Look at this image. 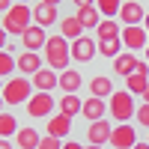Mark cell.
Returning <instances> with one entry per match:
<instances>
[{"label":"cell","instance_id":"cell-43","mask_svg":"<svg viewBox=\"0 0 149 149\" xmlns=\"http://www.w3.org/2000/svg\"><path fill=\"white\" fill-rule=\"evenodd\" d=\"M0 93H3V78H0Z\"/></svg>","mask_w":149,"mask_h":149},{"label":"cell","instance_id":"cell-22","mask_svg":"<svg viewBox=\"0 0 149 149\" xmlns=\"http://www.w3.org/2000/svg\"><path fill=\"white\" fill-rule=\"evenodd\" d=\"M81 107H84V102L74 93H66L63 98H60V113H66V116H78Z\"/></svg>","mask_w":149,"mask_h":149},{"label":"cell","instance_id":"cell-32","mask_svg":"<svg viewBox=\"0 0 149 149\" xmlns=\"http://www.w3.org/2000/svg\"><path fill=\"white\" fill-rule=\"evenodd\" d=\"M72 3L81 9V6H95V0H72Z\"/></svg>","mask_w":149,"mask_h":149},{"label":"cell","instance_id":"cell-29","mask_svg":"<svg viewBox=\"0 0 149 149\" xmlns=\"http://www.w3.org/2000/svg\"><path fill=\"white\" fill-rule=\"evenodd\" d=\"M15 66H18V63L12 60V51H9V54H6V51H0V78H9Z\"/></svg>","mask_w":149,"mask_h":149},{"label":"cell","instance_id":"cell-14","mask_svg":"<svg viewBox=\"0 0 149 149\" xmlns=\"http://www.w3.org/2000/svg\"><path fill=\"white\" fill-rule=\"evenodd\" d=\"M81 116H86L90 122H95V119H104V98H95V95H90L84 102V107H81Z\"/></svg>","mask_w":149,"mask_h":149},{"label":"cell","instance_id":"cell-6","mask_svg":"<svg viewBox=\"0 0 149 149\" xmlns=\"http://www.w3.org/2000/svg\"><path fill=\"white\" fill-rule=\"evenodd\" d=\"M134 143H137V131H134V125H113V131H110V146L113 149H131Z\"/></svg>","mask_w":149,"mask_h":149},{"label":"cell","instance_id":"cell-36","mask_svg":"<svg viewBox=\"0 0 149 149\" xmlns=\"http://www.w3.org/2000/svg\"><path fill=\"white\" fill-rule=\"evenodd\" d=\"M0 149H12L9 146V137H0Z\"/></svg>","mask_w":149,"mask_h":149},{"label":"cell","instance_id":"cell-27","mask_svg":"<svg viewBox=\"0 0 149 149\" xmlns=\"http://www.w3.org/2000/svg\"><path fill=\"white\" fill-rule=\"evenodd\" d=\"M119 6H122V0H95V9L102 12L104 18H113V15H119Z\"/></svg>","mask_w":149,"mask_h":149},{"label":"cell","instance_id":"cell-42","mask_svg":"<svg viewBox=\"0 0 149 149\" xmlns=\"http://www.w3.org/2000/svg\"><path fill=\"white\" fill-rule=\"evenodd\" d=\"M84 149H102V146H84Z\"/></svg>","mask_w":149,"mask_h":149},{"label":"cell","instance_id":"cell-41","mask_svg":"<svg viewBox=\"0 0 149 149\" xmlns=\"http://www.w3.org/2000/svg\"><path fill=\"white\" fill-rule=\"evenodd\" d=\"M3 104H6V102H3V95H0V113H3Z\"/></svg>","mask_w":149,"mask_h":149},{"label":"cell","instance_id":"cell-45","mask_svg":"<svg viewBox=\"0 0 149 149\" xmlns=\"http://www.w3.org/2000/svg\"><path fill=\"white\" fill-rule=\"evenodd\" d=\"M146 60H149V45H146Z\"/></svg>","mask_w":149,"mask_h":149},{"label":"cell","instance_id":"cell-24","mask_svg":"<svg viewBox=\"0 0 149 149\" xmlns=\"http://www.w3.org/2000/svg\"><path fill=\"white\" fill-rule=\"evenodd\" d=\"M134 66H137V57H134V54H119L113 60V72L116 74H125V78L134 72Z\"/></svg>","mask_w":149,"mask_h":149},{"label":"cell","instance_id":"cell-10","mask_svg":"<svg viewBox=\"0 0 149 149\" xmlns=\"http://www.w3.org/2000/svg\"><path fill=\"white\" fill-rule=\"evenodd\" d=\"M21 42H24V51H39V48H45V42H48V33H45V27H39V24H30V27L21 33Z\"/></svg>","mask_w":149,"mask_h":149},{"label":"cell","instance_id":"cell-38","mask_svg":"<svg viewBox=\"0 0 149 149\" xmlns=\"http://www.w3.org/2000/svg\"><path fill=\"white\" fill-rule=\"evenodd\" d=\"M143 30L149 33V12H146V18H143Z\"/></svg>","mask_w":149,"mask_h":149},{"label":"cell","instance_id":"cell-16","mask_svg":"<svg viewBox=\"0 0 149 149\" xmlns=\"http://www.w3.org/2000/svg\"><path fill=\"white\" fill-rule=\"evenodd\" d=\"M15 140H18V149H39V140H42V134L36 131L33 125H27V128H18Z\"/></svg>","mask_w":149,"mask_h":149},{"label":"cell","instance_id":"cell-1","mask_svg":"<svg viewBox=\"0 0 149 149\" xmlns=\"http://www.w3.org/2000/svg\"><path fill=\"white\" fill-rule=\"evenodd\" d=\"M45 60H48V66H51L54 72H66L69 63H72V45L66 36H48V42H45Z\"/></svg>","mask_w":149,"mask_h":149},{"label":"cell","instance_id":"cell-34","mask_svg":"<svg viewBox=\"0 0 149 149\" xmlns=\"http://www.w3.org/2000/svg\"><path fill=\"white\" fill-rule=\"evenodd\" d=\"M63 149H84V146H81V143H74V140H66Z\"/></svg>","mask_w":149,"mask_h":149},{"label":"cell","instance_id":"cell-25","mask_svg":"<svg viewBox=\"0 0 149 149\" xmlns=\"http://www.w3.org/2000/svg\"><path fill=\"white\" fill-rule=\"evenodd\" d=\"M119 48H122V39L116 36V39H98V54H104V57H119Z\"/></svg>","mask_w":149,"mask_h":149},{"label":"cell","instance_id":"cell-3","mask_svg":"<svg viewBox=\"0 0 149 149\" xmlns=\"http://www.w3.org/2000/svg\"><path fill=\"white\" fill-rule=\"evenodd\" d=\"M110 104V116H113L116 122H128L134 113H137V107H134V95L128 90H113V95L107 98Z\"/></svg>","mask_w":149,"mask_h":149},{"label":"cell","instance_id":"cell-8","mask_svg":"<svg viewBox=\"0 0 149 149\" xmlns=\"http://www.w3.org/2000/svg\"><path fill=\"white\" fill-rule=\"evenodd\" d=\"M110 131H113V125L107 119H95L86 128V140H90V146H104V143H110Z\"/></svg>","mask_w":149,"mask_h":149},{"label":"cell","instance_id":"cell-12","mask_svg":"<svg viewBox=\"0 0 149 149\" xmlns=\"http://www.w3.org/2000/svg\"><path fill=\"white\" fill-rule=\"evenodd\" d=\"M69 131H72V116H66V113H51L48 116V134L51 137H69Z\"/></svg>","mask_w":149,"mask_h":149},{"label":"cell","instance_id":"cell-39","mask_svg":"<svg viewBox=\"0 0 149 149\" xmlns=\"http://www.w3.org/2000/svg\"><path fill=\"white\" fill-rule=\"evenodd\" d=\"M131 149H149V143H134Z\"/></svg>","mask_w":149,"mask_h":149},{"label":"cell","instance_id":"cell-15","mask_svg":"<svg viewBox=\"0 0 149 149\" xmlns=\"http://www.w3.org/2000/svg\"><path fill=\"white\" fill-rule=\"evenodd\" d=\"M33 21L39 24V27H51V24H57V6H48V3L33 6Z\"/></svg>","mask_w":149,"mask_h":149},{"label":"cell","instance_id":"cell-7","mask_svg":"<svg viewBox=\"0 0 149 149\" xmlns=\"http://www.w3.org/2000/svg\"><path fill=\"white\" fill-rule=\"evenodd\" d=\"M119 39H122V45H125L128 51H140V48H146L149 33L143 30V24H134V27H125L119 33Z\"/></svg>","mask_w":149,"mask_h":149},{"label":"cell","instance_id":"cell-11","mask_svg":"<svg viewBox=\"0 0 149 149\" xmlns=\"http://www.w3.org/2000/svg\"><path fill=\"white\" fill-rule=\"evenodd\" d=\"M98 45L90 39V36H81V39L72 42V60H78V63H90V60L95 57Z\"/></svg>","mask_w":149,"mask_h":149},{"label":"cell","instance_id":"cell-37","mask_svg":"<svg viewBox=\"0 0 149 149\" xmlns=\"http://www.w3.org/2000/svg\"><path fill=\"white\" fill-rule=\"evenodd\" d=\"M42 3H48V6H60L63 0H42Z\"/></svg>","mask_w":149,"mask_h":149},{"label":"cell","instance_id":"cell-44","mask_svg":"<svg viewBox=\"0 0 149 149\" xmlns=\"http://www.w3.org/2000/svg\"><path fill=\"white\" fill-rule=\"evenodd\" d=\"M15 3H30V0H15Z\"/></svg>","mask_w":149,"mask_h":149},{"label":"cell","instance_id":"cell-30","mask_svg":"<svg viewBox=\"0 0 149 149\" xmlns=\"http://www.w3.org/2000/svg\"><path fill=\"white\" fill-rule=\"evenodd\" d=\"M39 149H63V140L48 134V137H42V140H39Z\"/></svg>","mask_w":149,"mask_h":149},{"label":"cell","instance_id":"cell-5","mask_svg":"<svg viewBox=\"0 0 149 149\" xmlns=\"http://www.w3.org/2000/svg\"><path fill=\"white\" fill-rule=\"evenodd\" d=\"M27 113L30 119H45L54 113V98L51 93H33V98L27 102Z\"/></svg>","mask_w":149,"mask_h":149},{"label":"cell","instance_id":"cell-18","mask_svg":"<svg viewBox=\"0 0 149 149\" xmlns=\"http://www.w3.org/2000/svg\"><path fill=\"white\" fill-rule=\"evenodd\" d=\"M60 36H66V39H72V42L84 36V27H81L78 15H69V18H63V21H60Z\"/></svg>","mask_w":149,"mask_h":149},{"label":"cell","instance_id":"cell-19","mask_svg":"<svg viewBox=\"0 0 149 149\" xmlns=\"http://www.w3.org/2000/svg\"><path fill=\"white\" fill-rule=\"evenodd\" d=\"M90 93L95 98H110V95H113V81L104 78V74H98V78L90 81Z\"/></svg>","mask_w":149,"mask_h":149},{"label":"cell","instance_id":"cell-4","mask_svg":"<svg viewBox=\"0 0 149 149\" xmlns=\"http://www.w3.org/2000/svg\"><path fill=\"white\" fill-rule=\"evenodd\" d=\"M30 93H33V84L27 78H9L3 84V93H0V95H3V102L12 107V104H27Z\"/></svg>","mask_w":149,"mask_h":149},{"label":"cell","instance_id":"cell-9","mask_svg":"<svg viewBox=\"0 0 149 149\" xmlns=\"http://www.w3.org/2000/svg\"><path fill=\"white\" fill-rule=\"evenodd\" d=\"M146 18V9L137 3V0H125V3L119 6V21L125 24V27H134V24H143Z\"/></svg>","mask_w":149,"mask_h":149},{"label":"cell","instance_id":"cell-28","mask_svg":"<svg viewBox=\"0 0 149 149\" xmlns=\"http://www.w3.org/2000/svg\"><path fill=\"white\" fill-rule=\"evenodd\" d=\"M9 134H18V119L12 113H0V137H9Z\"/></svg>","mask_w":149,"mask_h":149},{"label":"cell","instance_id":"cell-20","mask_svg":"<svg viewBox=\"0 0 149 149\" xmlns=\"http://www.w3.org/2000/svg\"><path fill=\"white\" fill-rule=\"evenodd\" d=\"M18 69L24 72V74H36L42 69V57L36 54V51H27V54H21L18 57Z\"/></svg>","mask_w":149,"mask_h":149},{"label":"cell","instance_id":"cell-2","mask_svg":"<svg viewBox=\"0 0 149 149\" xmlns=\"http://www.w3.org/2000/svg\"><path fill=\"white\" fill-rule=\"evenodd\" d=\"M30 21H33V9L27 3H15V6H9V12L3 15V24H0V27L9 36H21L30 27Z\"/></svg>","mask_w":149,"mask_h":149},{"label":"cell","instance_id":"cell-13","mask_svg":"<svg viewBox=\"0 0 149 149\" xmlns=\"http://www.w3.org/2000/svg\"><path fill=\"white\" fill-rule=\"evenodd\" d=\"M33 86L39 93H51L54 86H60V78H57V72L48 66V69H39V72L33 74Z\"/></svg>","mask_w":149,"mask_h":149},{"label":"cell","instance_id":"cell-23","mask_svg":"<svg viewBox=\"0 0 149 149\" xmlns=\"http://www.w3.org/2000/svg\"><path fill=\"white\" fill-rule=\"evenodd\" d=\"M146 86H149V78H146V74H140V72H131L128 78H125V90H128L131 95H143Z\"/></svg>","mask_w":149,"mask_h":149},{"label":"cell","instance_id":"cell-46","mask_svg":"<svg viewBox=\"0 0 149 149\" xmlns=\"http://www.w3.org/2000/svg\"><path fill=\"white\" fill-rule=\"evenodd\" d=\"M146 143H149V140H146Z\"/></svg>","mask_w":149,"mask_h":149},{"label":"cell","instance_id":"cell-33","mask_svg":"<svg viewBox=\"0 0 149 149\" xmlns=\"http://www.w3.org/2000/svg\"><path fill=\"white\" fill-rule=\"evenodd\" d=\"M6 39H9V33H6L3 27H0V51H3V48H6Z\"/></svg>","mask_w":149,"mask_h":149},{"label":"cell","instance_id":"cell-31","mask_svg":"<svg viewBox=\"0 0 149 149\" xmlns=\"http://www.w3.org/2000/svg\"><path fill=\"white\" fill-rule=\"evenodd\" d=\"M134 116H137V122H140V125H149V104L143 102V104L137 107V113H134Z\"/></svg>","mask_w":149,"mask_h":149},{"label":"cell","instance_id":"cell-26","mask_svg":"<svg viewBox=\"0 0 149 149\" xmlns=\"http://www.w3.org/2000/svg\"><path fill=\"white\" fill-rule=\"evenodd\" d=\"M95 30H98V39H116V36L122 33V30H119V24H116L113 18H104Z\"/></svg>","mask_w":149,"mask_h":149},{"label":"cell","instance_id":"cell-35","mask_svg":"<svg viewBox=\"0 0 149 149\" xmlns=\"http://www.w3.org/2000/svg\"><path fill=\"white\" fill-rule=\"evenodd\" d=\"M9 6H12V0H0V12H9Z\"/></svg>","mask_w":149,"mask_h":149},{"label":"cell","instance_id":"cell-17","mask_svg":"<svg viewBox=\"0 0 149 149\" xmlns=\"http://www.w3.org/2000/svg\"><path fill=\"white\" fill-rule=\"evenodd\" d=\"M78 21L84 30H95L98 24H102V12H98L95 6H81L78 9Z\"/></svg>","mask_w":149,"mask_h":149},{"label":"cell","instance_id":"cell-40","mask_svg":"<svg viewBox=\"0 0 149 149\" xmlns=\"http://www.w3.org/2000/svg\"><path fill=\"white\" fill-rule=\"evenodd\" d=\"M143 102L149 104V86H146V90H143Z\"/></svg>","mask_w":149,"mask_h":149},{"label":"cell","instance_id":"cell-21","mask_svg":"<svg viewBox=\"0 0 149 149\" xmlns=\"http://www.w3.org/2000/svg\"><path fill=\"white\" fill-rule=\"evenodd\" d=\"M60 90L63 93H78L81 90V72H74V69L60 72Z\"/></svg>","mask_w":149,"mask_h":149}]
</instances>
